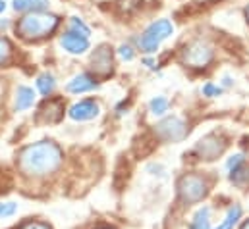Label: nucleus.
<instances>
[{
	"label": "nucleus",
	"instance_id": "b1692460",
	"mask_svg": "<svg viewBox=\"0 0 249 229\" xmlns=\"http://www.w3.org/2000/svg\"><path fill=\"white\" fill-rule=\"evenodd\" d=\"M220 93H222V89L216 87V85H213V83H207V85L203 87V95H205V97H218Z\"/></svg>",
	"mask_w": 249,
	"mask_h": 229
},
{
	"label": "nucleus",
	"instance_id": "cd10ccee",
	"mask_svg": "<svg viewBox=\"0 0 249 229\" xmlns=\"http://www.w3.org/2000/svg\"><path fill=\"white\" fill-rule=\"evenodd\" d=\"M240 229H249V220H246V222L242 224V228H240Z\"/></svg>",
	"mask_w": 249,
	"mask_h": 229
},
{
	"label": "nucleus",
	"instance_id": "9d476101",
	"mask_svg": "<svg viewBox=\"0 0 249 229\" xmlns=\"http://www.w3.org/2000/svg\"><path fill=\"white\" fill-rule=\"evenodd\" d=\"M60 45L64 47V50H68L70 54H83L85 50H89V39L75 35V33H66L60 39Z\"/></svg>",
	"mask_w": 249,
	"mask_h": 229
},
{
	"label": "nucleus",
	"instance_id": "f257e3e1",
	"mask_svg": "<svg viewBox=\"0 0 249 229\" xmlns=\"http://www.w3.org/2000/svg\"><path fill=\"white\" fill-rule=\"evenodd\" d=\"M62 162V150L53 141H39L25 147L18 156V166L25 175L45 177L58 170Z\"/></svg>",
	"mask_w": 249,
	"mask_h": 229
},
{
	"label": "nucleus",
	"instance_id": "5701e85b",
	"mask_svg": "<svg viewBox=\"0 0 249 229\" xmlns=\"http://www.w3.org/2000/svg\"><path fill=\"white\" fill-rule=\"evenodd\" d=\"M240 166H244V154H234V156H230V160L226 162V168H228L230 173L234 172V170H238Z\"/></svg>",
	"mask_w": 249,
	"mask_h": 229
},
{
	"label": "nucleus",
	"instance_id": "2eb2a0df",
	"mask_svg": "<svg viewBox=\"0 0 249 229\" xmlns=\"http://www.w3.org/2000/svg\"><path fill=\"white\" fill-rule=\"evenodd\" d=\"M189 229H211V208L209 206H203L195 212Z\"/></svg>",
	"mask_w": 249,
	"mask_h": 229
},
{
	"label": "nucleus",
	"instance_id": "6ab92c4d",
	"mask_svg": "<svg viewBox=\"0 0 249 229\" xmlns=\"http://www.w3.org/2000/svg\"><path fill=\"white\" fill-rule=\"evenodd\" d=\"M230 179H232V183L238 185V187H248L249 185V170L248 168H244V166H240L238 170H234V172L230 173Z\"/></svg>",
	"mask_w": 249,
	"mask_h": 229
},
{
	"label": "nucleus",
	"instance_id": "f03ea898",
	"mask_svg": "<svg viewBox=\"0 0 249 229\" xmlns=\"http://www.w3.org/2000/svg\"><path fill=\"white\" fill-rule=\"evenodd\" d=\"M58 17L53 14H45V12H31L27 16H23L19 19V23L16 25V33L27 41H37L43 39L47 35H51L56 27H58Z\"/></svg>",
	"mask_w": 249,
	"mask_h": 229
},
{
	"label": "nucleus",
	"instance_id": "4468645a",
	"mask_svg": "<svg viewBox=\"0 0 249 229\" xmlns=\"http://www.w3.org/2000/svg\"><path fill=\"white\" fill-rule=\"evenodd\" d=\"M49 6V0H14L16 12H41Z\"/></svg>",
	"mask_w": 249,
	"mask_h": 229
},
{
	"label": "nucleus",
	"instance_id": "a211bd4d",
	"mask_svg": "<svg viewBox=\"0 0 249 229\" xmlns=\"http://www.w3.org/2000/svg\"><path fill=\"white\" fill-rule=\"evenodd\" d=\"M168 106H170V102H168L166 97H155V98L149 102V108H151V112L155 115H162L168 110Z\"/></svg>",
	"mask_w": 249,
	"mask_h": 229
},
{
	"label": "nucleus",
	"instance_id": "7c9ffc66",
	"mask_svg": "<svg viewBox=\"0 0 249 229\" xmlns=\"http://www.w3.org/2000/svg\"><path fill=\"white\" fill-rule=\"evenodd\" d=\"M103 229H108V228H103Z\"/></svg>",
	"mask_w": 249,
	"mask_h": 229
},
{
	"label": "nucleus",
	"instance_id": "4be33fe9",
	"mask_svg": "<svg viewBox=\"0 0 249 229\" xmlns=\"http://www.w3.org/2000/svg\"><path fill=\"white\" fill-rule=\"evenodd\" d=\"M16 210H18L16 202H6V204L0 202V218H10L16 214Z\"/></svg>",
	"mask_w": 249,
	"mask_h": 229
},
{
	"label": "nucleus",
	"instance_id": "20e7f679",
	"mask_svg": "<svg viewBox=\"0 0 249 229\" xmlns=\"http://www.w3.org/2000/svg\"><path fill=\"white\" fill-rule=\"evenodd\" d=\"M178 193H180V198L186 204L201 202L205 198V195H207V183H205V179L201 175L187 173L178 183Z\"/></svg>",
	"mask_w": 249,
	"mask_h": 229
},
{
	"label": "nucleus",
	"instance_id": "a878e982",
	"mask_svg": "<svg viewBox=\"0 0 249 229\" xmlns=\"http://www.w3.org/2000/svg\"><path fill=\"white\" fill-rule=\"evenodd\" d=\"M19 229H53V228H49V226L43 224V222H29V224L21 226Z\"/></svg>",
	"mask_w": 249,
	"mask_h": 229
},
{
	"label": "nucleus",
	"instance_id": "c85d7f7f",
	"mask_svg": "<svg viewBox=\"0 0 249 229\" xmlns=\"http://www.w3.org/2000/svg\"><path fill=\"white\" fill-rule=\"evenodd\" d=\"M4 8H6V4H4V0H0V12H4Z\"/></svg>",
	"mask_w": 249,
	"mask_h": 229
},
{
	"label": "nucleus",
	"instance_id": "c756f323",
	"mask_svg": "<svg viewBox=\"0 0 249 229\" xmlns=\"http://www.w3.org/2000/svg\"><path fill=\"white\" fill-rule=\"evenodd\" d=\"M246 17H248V21H249V6L246 8Z\"/></svg>",
	"mask_w": 249,
	"mask_h": 229
},
{
	"label": "nucleus",
	"instance_id": "6e6552de",
	"mask_svg": "<svg viewBox=\"0 0 249 229\" xmlns=\"http://www.w3.org/2000/svg\"><path fill=\"white\" fill-rule=\"evenodd\" d=\"M99 115V104L95 100H81L70 108V117L75 121H89Z\"/></svg>",
	"mask_w": 249,
	"mask_h": 229
},
{
	"label": "nucleus",
	"instance_id": "ddd939ff",
	"mask_svg": "<svg viewBox=\"0 0 249 229\" xmlns=\"http://www.w3.org/2000/svg\"><path fill=\"white\" fill-rule=\"evenodd\" d=\"M35 102V93L33 89L29 87H19L18 93H16V110L18 112H23L27 108H31Z\"/></svg>",
	"mask_w": 249,
	"mask_h": 229
},
{
	"label": "nucleus",
	"instance_id": "423d86ee",
	"mask_svg": "<svg viewBox=\"0 0 249 229\" xmlns=\"http://www.w3.org/2000/svg\"><path fill=\"white\" fill-rule=\"evenodd\" d=\"M182 58L189 67H207L213 62V49L203 41H193L186 47Z\"/></svg>",
	"mask_w": 249,
	"mask_h": 229
},
{
	"label": "nucleus",
	"instance_id": "412c9836",
	"mask_svg": "<svg viewBox=\"0 0 249 229\" xmlns=\"http://www.w3.org/2000/svg\"><path fill=\"white\" fill-rule=\"evenodd\" d=\"M10 56H12V45H10L8 39L0 37V65L6 64L10 60Z\"/></svg>",
	"mask_w": 249,
	"mask_h": 229
},
{
	"label": "nucleus",
	"instance_id": "f3484780",
	"mask_svg": "<svg viewBox=\"0 0 249 229\" xmlns=\"http://www.w3.org/2000/svg\"><path fill=\"white\" fill-rule=\"evenodd\" d=\"M54 87H56V83H54V77H53L51 73H43V75H39V79H37V89H39L45 97L53 95Z\"/></svg>",
	"mask_w": 249,
	"mask_h": 229
},
{
	"label": "nucleus",
	"instance_id": "1a4fd4ad",
	"mask_svg": "<svg viewBox=\"0 0 249 229\" xmlns=\"http://www.w3.org/2000/svg\"><path fill=\"white\" fill-rule=\"evenodd\" d=\"M91 64H93L95 73H99V75H108V73L112 71V52H110V49H108V47H99V49L93 52Z\"/></svg>",
	"mask_w": 249,
	"mask_h": 229
},
{
	"label": "nucleus",
	"instance_id": "f8f14e48",
	"mask_svg": "<svg viewBox=\"0 0 249 229\" xmlns=\"http://www.w3.org/2000/svg\"><path fill=\"white\" fill-rule=\"evenodd\" d=\"M64 112V106H62V100H49L41 106L39 110V117L45 119L47 123H56L60 117H62Z\"/></svg>",
	"mask_w": 249,
	"mask_h": 229
},
{
	"label": "nucleus",
	"instance_id": "7ed1b4c3",
	"mask_svg": "<svg viewBox=\"0 0 249 229\" xmlns=\"http://www.w3.org/2000/svg\"><path fill=\"white\" fill-rule=\"evenodd\" d=\"M174 33V25L168 21V19H159V21H153L145 31L143 35L139 37V47L141 50L145 52H155L162 41H166L170 35Z\"/></svg>",
	"mask_w": 249,
	"mask_h": 229
},
{
	"label": "nucleus",
	"instance_id": "bb28decb",
	"mask_svg": "<svg viewBox=\"0 0 249 229\" xmlns=\"http://www.w3.org/2000/svg\"><path fill=\"white\" fill-rule=\"evenodd\" d=\"M6 25H8V21H6V19H0V29H4Z\"/></svg>",
	"mask_w": 249,
	"mask_h": 229
},
{
	"label": "nucleus",
	"instance_id": "0eeeda50",
	"mask_svg": "<svg viewBox=\"0 0 249 229\" xmlns=\"http://www.w3.org/2000/svg\"><path fill=\"white\" fill-rule=\"evenodd\" d=\"M224 147H226V143L222 137H218L216 133H209L195 145V152L203 160H214L224 152Z\"/></svg>",
	"mask_w": 249,
	"mask_h": 229
},
{
	"label": "nucleus",
	"instance_id": "dca6fc26",
	"mask_svg": "<svg viewBox=\"0 0 249 229\" xmlns=\"http://www.w3.org/2000/svg\"><path fill=\"white\" fill-rule=\"evenodd\" d=\"M242 206H238V204H234V206H230L228 208V212H226V216H224V220L220 222V226L216 229H234V226L240 222V218H242Z\"/></svg>",
	"mask_w": 249,
	"mask_h": 229
},
{
	"label": "nucleus",
	"instance_id": "393cba45",
	"mask_svg": "<svg viewBox=\"0 0 249 229\" xmlns=\"http://www.w3.org/2000/svg\"><path fill=\"white\" fill-rule=\"evenodd\" d=\"M118 54H120V58L122 60H133V50H131V47H127V45H122L120 49H118Z\"/></svg>",
	"mask_w": 249,
	"mask_h": 229
},
{
	"label": "nucleus",
	"instance_id": "39448f33",
	"mask_svg": "<svg viewBox=\"0 0 249 229\" xmlns=\"http://www.w3.org/2000/svg\"><path fill=\"white\" fill-rule=\"evenodd\" d=\"M155 131H157V135L162 141H166V143H178V141H182L187 135V125L180 115H170V117H164L155 127Z\"/></svg>",
	"mask_w": 249,
	"mask_h": 229
},
{
	"label": "nucleus",
	"instance_id": "aec40b11",
	"mask_svg": "<svg viewBox=\"0 0 249 229\" xmlns=\"http://www.w3.org/2000/svg\"><path fill=\"white\" fill-rule=\"evenodd\" d=\"M70 27H71V33H75V35H81V37H85V39H89V27L79 19V17H71V21H70Z\"/></svg>",
	"mask_w": 249,
	"mask_h": 229
},
{
	"label": "nucleus",
	"instance_id": "9b49d317",
	"mask_svg": "<svg viewBox=\"0 0 249 229\" xmlns=\"http://www.w3.org/2000/svg\"><path fill=\"white\" fill-rule=\"evenodd\" d=\"M97 87V81L89 75V73H79V75H75L70 83H68V91L70 93H75V95H79V93H87V91H93Z\"/></svg>",
	"mask_w": 249,
	"mask_h": 229
}]
</instances>
